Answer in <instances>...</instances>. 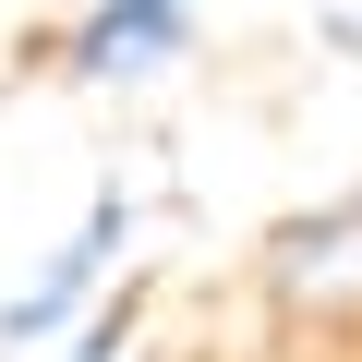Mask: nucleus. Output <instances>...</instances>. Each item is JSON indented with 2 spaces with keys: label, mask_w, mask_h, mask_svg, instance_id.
Listing matches in <instances>:
<instances>
[{
  "label": "nucleus",
  "mask_w": 362,
  "mask_h": 362,
  "mask_svg": "<svg viewBox=\"0 0 362 362\" xmlns=\"http://www.w3.org/2000/svg\"><path fill=\"white\" fill-rule=\"evenodd\" d=\"M121 338H133V314H121V302H85V338H73V362H121Z\"/></svg>",
  "instance_id": "4"
},
{
  "label": "nucleus",
  "mask_w": 362,
  "mask_h": 362,
  "mask_svg": "<svg viewBox=\"0 0 362 362\" xmlns=\"http://www.w3.org/2000/svg\"><path fill=\"white\" fill-rule=\"evenodd\" d=\"M133 230H145V206L121 194V181H97V206H85V230H73V242H61L49 266H37L25 290H0V362H13L25 338H61V326H73V314L97 302V278H109V266L133 254Z\"/></svg>",
  "instance_id": "1"
},
{
  "label": "nucleus",
  "mask_w": 362,
  "mask_h": 362,
  "mask_svg": "<svg viewBox=\"0 0 362 362\" xmlns=\"http://www.w3.org/2000/svg\"><path fill=\"white\" fill-rule=\"evenodd\" d=\"M181 49H194V0H85L61 37V73L73 85H145Z\"/></svg>",
  "instance_id": "2"
},
{
  "label": "nucleus",
  "mask_w": 362,
  "mask_h": 362,
  "mask_svg": "<svg viewBox=\"0 0 362 362\" xmlns=\"http://www.w3.org/2000/svg\"><path fill=\"white\" fill-rule=\"evenodd\" d=\"M314 37H326V49H338V61H362V0H338V13H326V25H314Z\"/></svg>",
  "instance_id": "5"
},
{
  "label": "nucleus",
  "mask_w": 362,
  "mask_h": 362,
  "mask_svg": "<svg viewBox=\"0 0 362 362\" xmlns=\"http://www.w3.org/2000/svg\"><path fill=\"white\" fill-rule=\"evenodd\" d=\"M266 290H278L290 314H338V302H362V194L290 218V230L266 242Z\"/></svg>",
  "instance_id": "3"
}]
</instances>
